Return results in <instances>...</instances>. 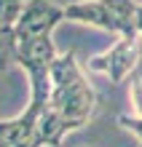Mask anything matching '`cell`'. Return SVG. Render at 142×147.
<instances>
[{"label": "cell", "mask_w": 142, "mask_h": 147, "mask_svg": "<svg viewBox=\"0 0 142 147\" xmlns=\"http://www.w3.org/2000/svg\"><path fill=\"white\" fill-rule=\"evenodd\" d=\"M70 131H75V126L48 107L40 115L38 128H35V147H59L62 139H65Z\"/></svg>", "instance_id": "obj_6"}, {"label": "cell", "mask_w": 142, "mask_h": 147, "mask_svg": "<svg viewBox=\"0 0 142 147\" xmlns=\"http://www.w3.org/2000/svg\"><path fill=\"white\" fill-rule=\"evenodd\" d=\"M65 19L99 27L115 38H139L134 0H78L65 5Z\"/></svg>", "instance_id": "obj_2"}, {"label": "cell", "mask_w": 142, "mask_h": 147, "mask_svg": "<svg viewBox=\"0 0 142 147\" xmlns=\"http://www.w3.org/2000/svg\"><path fill=\"white\" fill-rule=\"evenodd\" d=\"M48 107L70 120L75 128L88 123L96 107V91L83 75L75 54H59L51 64V99Z\"/></svg>", "instance_id": "obj_1"}, {"label": "cell", "mask_w": 142, "mask_h": 147, "mask_svg": "<svg viewBox=\"0 0 142 147\" xmlns=\"http://www.w3.org/2000/svg\"><path fill=\"white\" fill-rule=\"evenodd\" d=\"M14 54H16V35H14V27L0 24V72L8 70V64L14 62Z\"/></svg>", "instance_id": "obj_7"}, {"label": "cell", "mask_w": 142, "mask_h": 147, "mask_svg": "<svg viewBox=\"0 0 142 147\" xmlns=\"http://www.w3.org/2000/svg\"><path fill=\"white\" fill-rule=\"evenodd\" d=\"M40 115L24 110L14 120H0V147H35V128Z\"/></svg>", "instance_id": "obj_5"}, {"label": "cell", "mask_w": 142, "mask_h": 147, "mask_svg": "<svg viewBox=\"0 0 142 147\" xmlns=\"http://www.w3.org/2000/svg\"><path fill=\"white\" fill-rule=\"evenodd\" d=\"M62 19H65V8L54 5L51 0H27L22 8L19 22L14 24L16 43L38 38V35H51Z\"/></svg>", "instance_id": "obj_4"}, {"label": "cell", "mask_w": 142, "mask_h": 147, "mask_svg": "<svg viewBox=\"0 0 142 147\" xmlns=\"http://www.w3.org/2000/svg\"><path fill=\"white\" fill-rule=\"evenodd\" d=\"M139 62V38H115V43L88 59V70L107 75L113 83H123L126 78L134 72Z\"/></svg>", "instance_id": "obj_3"}, {"label": "cell", "mask_w": 142, "mask_h": 147, "mask_svg": "<svg viewBox=\"0 0 142 147\" xmlns=\"http://www.w3.org/2000/svg\"><path fill=\"white\" fill-rule=\"evenodd\" d=\"M22 8H24V0H0V24L14 27L22 16Z\"/></svg>", "instance_id": "obj_8"}, {"label": "cell", "mask_w": 142, "mask_h": 147, "mask_svg": "<svg viewBox=\"0 0 142 147\" xmlns=\"http://www.w3.org/2000/svg\"><path fill=\"white\" fill-rule=\"evenodd\" d=\"M137 32L142 38V5H137Z\"/></svg>", "instance_id": "obj_10"}, {"label": "cell", "mask_w": 142, "mask_h": 147, "mask_svg": "<svg viewBox=\"0 0 142 147\" xmlns=\"http://www.w3.org/2000/svg\"><path fill=\"white\" fill-rule=\"evenodd\" d=\"M139 147H142V144H139Z\"/></svg>", "instance_id": "obj_11"}, {"label": "cell", "mask_w": 142, "mask_h": 147, "mask_svg": "<svg viewBox=\"0 0 142 147\" xmlns=\"http://www.w3.org/2000/svg\"><path fill=\"white\" fill-rule=\"evenodd\" d=\"M129 105H131V112L137 118H142V78H131V86H129Z\"/></svg>", "instance_id": "obj_9"}]
</instances>
